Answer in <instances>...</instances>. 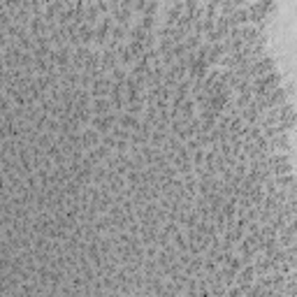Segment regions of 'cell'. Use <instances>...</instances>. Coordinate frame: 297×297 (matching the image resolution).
Instances as JSON below:
<instances>
[{"label": "cell", "mask_w": 297, "mask_h": 297, "mask_svg": "<svg viewBox=\"0 0 297 297\" xmlns=\"http://www.w3.org/2000/svg\"><path fill=\"white\" fill-rule=\"evenodd\" d=\"M253 267H244V272H239V283H251V279H253Z\"/></svg>", "instance_id": "obj_3"}, {"label": "cell", "mask_w": 297, "mask_h": 297, "mask_svg": "<svg viewBox=\"0 0 297 297\" xmlns=\"http://www.w3.org/2000/svg\"><path fill=\"white\" fill-rule=\"evenodd\" d=\"M79 139H82V149L86 151H91V149H95V146L102 142V137H100L98 132L88 126V128H82V132H79Z\"/></svg>", "instance_id": "obj_1"}, {"label": "cell", "mask_w": 297, "mask_h": 297, "mask_svg": "<svg viewBox=\"0 0 297 297\" xmlns=\"http://www.w3.org/2000/svg\"><path fill=\"white\" fill-rule=\"evenodd\" d=\"M276 82H281V77L276 75V72H269V75L260 77V82L255 84V91H265V88H269V86H274Z\"/></svg>", "instance_id": "obj_2"}]
</instances>
